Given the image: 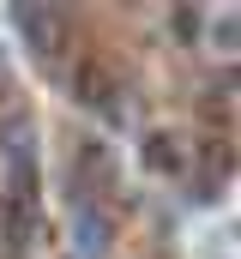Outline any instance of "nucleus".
Segmentation results:
<instances>
[{
    "mask_svg": "<svg viewBox=\"0 0 241 259\" xmlns=\"http://www.w3.org/2000/svg\"><path fill=\"white\" fill-rule=\"evenodd\" d=\"M12 24L24 30V42H30V55L43 61V72H49V66L60 72V49H66V24H72V18H66L60 6H55V12H43V6H18Z\"/></svg>",
    "mask_w": 241,
    "mask_h": 259,
    "instance_id": "f257e3e1",
    "label": "nucleus"
},
{
    "mask_svg": "<svg viewBox=\"0 0 241 259\" xmlns=\"http://www.w3.org/2000/svg\"><path fill=\"white\" fill-rule=\"evenodd\" d=\"M0 157L6 163H36V127H30V115H6L0 121Z\"/></svg>",
    "mask_w": 241,
    "mask_h": 259,
    "instance_id": "39448f33",
    "label": "nucleus"
},
{
    "mask_svg": "<svg viewBox=\"0 0 241 259\" xmlns=\"http://www.w3.org/2000/svg\"><path fill=\"white\" fill-rule=\"evenodd\" d=\"M109 241H115V223H109L103 211L78 205V223H72V247H78V259H103Z\"/></svg>",
    "mask_w": 241,
    "mask_h": 259,
    "instance_id": "20e7f679",
    "label": "nucleus"
},
{
    "mask_svg": "<svg viewBox=\"0 0 241 259\" xmlns=\"http://www.w3.org/2000/svg\"><path fill=\"white\" fill-rule=\"evenodd\" d=\"M139 169L145 175H181L187 169V145L175 133H145L139 139Z\"/></svg>",
    "mask_w": 241,
    "mask_h": 259,
    "instance_id": "7ed1b4c3",
    "label": "nucleus"
},
{
    "mask_svg": "<svg viewBox=\"0 0 241 259\" xmlns=\"http://www.w3.org/2000/svg\"><path fill=\"white\" fill-rule=\"evenodd\" d=\"M169 30H175L187 49H199V36H205V12H199V6H175V12H169Z\"/></svg>",
    "mask_w": 241,
    "mask_h": 259,
    "instance_id": "423d86ee",
    "label": "nucleus"
},
{
    "mask_svg": "<svg viewBox=\"0 0 241 259\" xmlns=\"http://www.w3.org/2000/svg\"><path fill=\"white\" fill-rule=\"evenodd\" d=\"M36 235H43V211L18 205V199H0V247L6 253H30Z\"/></svg>",
    "mask_w": 241,
    "mask_h": 259,
    "instance_id": "f03ea898",
    "label": "nucleus"
}]
</instances>
